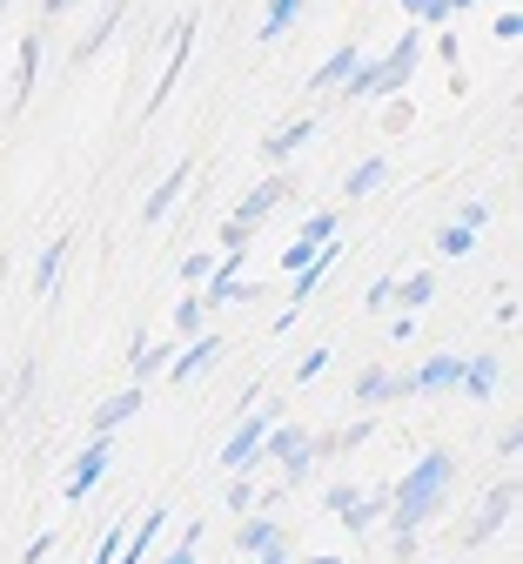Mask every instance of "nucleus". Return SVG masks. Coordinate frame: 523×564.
Masks as SVG:
<instances>
[{
    "label": "nucleus",
    "instance_id": "f257e3e1",
    "mask_svg": "<svg viewBox=\"0 0 523 564\" xmlns=\"http://www.w3.org/2000/svg\"><path fill=\"white\" fill-rule=\"evenodd\" d=\"M450 484H457V451H423V457L410 464V477H403V484H390L383 531L396 538V557H410V551H416V531L443 511Z\"/></svg>",
    "mask_w": 523,
    "mask_h": 564
},
{
    "label": "nucleus",
    "instance_id": "f03ea898",
    "mask_svg": "<svg viewBox=\"0 0 523 564\" xmlns=\"http://www.w3.org/2000/svg\"><path fill=\"white\" fill-rule=\"evenodd\" d=\"M423 67V28H403L383 61H369V95H403Z\"/></svg>",
    "mask_w": 523,
    "mask_h": 564
},
{
    "label": "nucleus",
    "instance_id": "7ed1b4c3",
    "mask_svg": "<svg viewBox=\"0 0 523 564\" xmlns=\"http://www.w3.org/2000/svg\"><path fill=\"white\" fill-rule=\"evenodd\" d=\"M108 464H115V437H88V444H81V457L67 464L61 498H67V505H88L95 490H101V477H108Z\"/></svg>",
    "mask_w": 523,
    "mask_h": 564
},
{
    "label": "nucleus",
    "instance_id": "20e7f679",
    "mask_svg": "<svg viewBox=\"0 0 523 564\" xmlns=\"http://www.w3.org/2000/svg\"><path fill=\"white\" fill-rule=\"evenodd\" d=\"M510 505H516V484L503 477V484L490 490V498H483V505L470 511V524L457 531V544H464V551H483V544H490V538H497V531L510 524Z\"/></svg>",
    "mask_w": 523,
    "mask_h": 564
},
{
    "label": "nucleus",
    "instance_id": "39448f33",
    "mask_svg": "<svg viewBox=\"0 0 523 564\" xmlns=\"http://www.w3.org/2000/svg\"><path fill=\"white\" fill-rule=\"evenodd\" d=\"M215 357H221V336H208V329H201V336H188L182 357H168V370H162V377H168V383H195Z\"/></svg>",
    "mask_w": 523,
    "mask_h": 564
},
{
    "label": "nucleus",
    "instance_id": "423d86ee",
    "mask_svg": "<svg viewBox=\"0 0 523 564\" xmlns=\"http://www.w3.org/2000/svg\"><path fill=\"white\" fill-rule=\"evenodd\" d=\"M269 423L275 416H242L236 431H229V444H221V470H242L255 451H262V437H269Z\"/></svg>",
    "mask_w": 523,
    "mask_h": 564
},
{
    "label": "nucleus",
    "instance_id": "0eeeda50",
    "mask_svg": "<svg viewBox=\"0 0 523 564\" xmlns=\"http://www.w3.org/2000/svg\"><path fill=\"white\" fill-rule=\"evenodd\" d=\"M457 377H464V357H450V349H436V357L410 377V397H443V390H457Z\"/></svg>",
    "mask_w": 523,
    "mask_h": 564
},
{
    "label": "nucleus",
    "instance_id": "6e6552de",
    "mask_svg": "<svg viewBox=\"0 0 523 564\" xmlns=\"http://www.w3.org/2000/svg\"><path fill=\"white\" fill-rule=\"evenodd\" d=\"M188 41H195V14H182V21H175V47H168V67H162V82H155V101H148V115H155V108L175 95L182 67H188Z\"/></svg>",
    "mask_w": 523,
    "mask_h": 564
},
{
    "label": "nucleus",
    "instance_id": "1a4fd4ad",
    "mask_svg": "<svg viewBox=\"0 0 523 564\" xmlns=\"http://www.w3.org/2000/svg\"><path fill=\"white\" fill-rule=\"evenodd\" d=\"M188 175H195V162H175V169H168V182H155V195H148V202H141V223H148V229H155V223H168V208L182 202V188H188Z\"/></svg>",
    "mask_w": 523,
    "mask_h": 564
},
{
    "label": "nucleus",
    "instance_id": "9d476101",
    "mask_svg": "<svg viewBox=\"0 0 523 564\" xmlns=\"http://www.w3.org/2000/svg\"><path fill=\"white\" fill-rule=\"evenodd\" d=\"M162 531H168V511L155 505V511H148V518L121 538V564H148V557H155V544H162Z\"/></svg>",
    "mask_w": 523,
    "mask_h": 564
},
{
    "label": "nucleus",
    "instance_id": "9b49d317",
    "mask_svg": "<svg viewBox=\"0 0 523 564\" xmlns=\"http://www.w3.org/2000/svg\"><path fill=\"white\" fill-rule=\"evenodd\" d=\"M282 202H288V182H282V175H275V182H255V188L242 195V208H236V223H249V229H255V223H269V216H275Z\"/></svg>",
    "mask_w": 523,
    "mask_h": 564
},
{
    "label": "nucleus",
    "instance_id": "f8f14e48",
    "mask_svg": "<svg viewBox=\"0 0 523 564\" xmlns=\"http://www.w3.org/2000/svg\"><path fill=\"white\" fill-rule=\"evenodd\" d=\"M457 390H464V397H477V403H490V397L503 390V364H497V357H464Z\"/></svg>",
    "mask_w": 523,
    "mask_h": 564
},
{
    "label": "nucleus",
    "instance_id": "ddd939ff",
    "mask_svg": "<svg viewBox=\"0 0 523 564\" xmlns=\"http://www.w3.org/2000/svg\"><path fill=\"white\" fill-rule=\"evenodd\" d=\"M134 410H141V383H128L121 397H108V403L88 416V437H115V431H121V423H128Z\"/></svg>",
    "mask_w": 523,
    "mask_h": 564
},
{
    "label": "nucleus",
    "instance_id": "4468645a",
    "mask_svg": "<svg viewBox=\"0 0 523 564\" xmlns=\"http://www.w3.org/2000/svg\"><path fill=\"white\" fill-rule=\"evenodd\" d=\"M41 47H47L41 34H28V41L14 47V101H8V108H21V101L34 95V82H41Z\"/></svg>",
    "mask_w": 523,
    "mask_h": 564
},
{
    "label": "nucleus",
    "instance_id": "2eb2a0df",
    "mask_svg": "<svg viewBox=\"0 0 523 564\" xmlns=\"http://www.w3.org/2000/svg\"><path fill=\"white\" fill-rule=\"evenodd\" d=\"M383 505H390V490H377V498H362V490H356V498L336 511L342 518V531H356V538H369V531H377L383 524Z\"/></svg>",
    "mask_w": 523,
    "mask_h": 564
},
{
    "label": "nucleus",
    "instance_id": "dca6fc26",
    "mask_svg": "<svg viewBox=\"0 0 523 564\" xmlns=\"http://www.w3.org/2000/svg\"><path fill=\"white\" fill-rule=\"evenodd\" d=\"M396 397H410V377H390V370H362L356 377V403L369 410V403H396Z\"/></svg>",
    "mask_w": 523,
    "mask_h": 564
},
{
    "label": "nucleus",
    "instance_id": "f3484780",
    "mask_svg": "<svg viewBox=\"0 0 523 564\" xmlns=\"http://www.w3.org/2000/svg\"><path fill=\"white\" fill-rule=\"evenodd\" d=\"M309 141H316V115H303V121H288L282 134H269V141H262V155H269V162H288L295 149H309Z\"/></svg>",
    "mask_w": 523,
    "mask_h": 564
},
{
    "label": "nucleus",
    "instance_id": "a211bd4d",
    "mask_svg": "<svg viewBox=\"0 0 523 564\" xmlns=\"http://www.w3.org/2000/svg\"><path fill=\"white\" fill-rule=\"evenodd\" d=\"M121 14H128V0H108V8H101V21H95V28L81 34V47H74V61H95V54L108 47V34L121 28Z\"/></svg>",
    "mask_w": 523,
    "mask_h": 564
},
{
    "label": "nucleus",
    "instance_id": "6ab92c4d",
    "mask_svg": "<svg viewBox=\"0 0 523 564\" xmlns=\"http://www.w3.org/2000/svg\"><path fill=\"white\" fill-rule=\"evenodd\" d=\"M303 8H309V0H269V8H262V28H255V34L275 47V41L295 28V21H303Z\"/></svg>",
    "mask_w": 523,
    "mask_h": 564
},
{
    "label": "nucleus",
    "instance_id": "aec40b11",
    "mask_svg": "<svg viewBox=\"0 0 523 564\" xmlns=\"http://www.w3.org/2000/svg\"><path fill=\"white\" fill-rule=\"evenodd\" d=\"M429 296H436V275H429V269H416V275H403V282H396V296H390V303H396L403 316H416V310H429Z\"/></svg>",
    "mask_w": 523,
    "mask_h": 564
},
{
    "label": "nucleus",
    "instance_id": "412c9836",
    "mask_svg": "<svg viewBox=\"0 0 523 564\" xmlns=\"http://www.w3.org/2000/svg\"><path fill=\"white\" fill-rule=\"evenodd\" d=\"M362 61V47H329V61L316 67V75H309V88L316 95H329V88H342V75H349V67Z\"/></svg>",
    "mask_w": 523,
    "mask_h": 564
},
{
    "label": "nucleus",
    "instance_id": "4be33fe9",
    "mask_svg": "<svg viewBox=\"0 0 523 564\" xmlns=\"http://www.w3.org/2000/svg\"><path fill=\"white\" fill-rule=\"evenodd\" d=\"M383 182H390V162H383V155H369L362 169H349V182H342V195H349V202H362V195H377Z\"/></svg>",
    "mask_w": 523,
    "mask_h": 564
},
{
    "label": "nucleus",
    "instance_id": "5701e85b",
    "mask_svg": "<svg viewBox=\"0 0 523 564\" xmlns=\"http://www.w3.org/2000/svg\"><path fill=\"white\" fill-rule=\"evenodd\" d=\"M275 538H282V531H275V511H255V518H249V524L236 531V544H242L249 557H255V551H269Z\"/></svg>",
    "mask_w": 523,
    "mask_h": 564
},
{
    "label": "nucleus",
    "instance_id": "b1692460",
    "mask_svg": "<svg viewBox=\"0 0 523 564\" xmlns=\"http://www.w3.org/2000/svg\"><path fill=\"white\" fill-rule=\"evenodd\" d=\"M128 364H134V383H148V377H162V370H168V349H162V343H148V336H134V357H128Z\"/></svg>",
    "mask_w": 523,
    "mask_h": 564
},
{
    "label": "nucleus",
    "instance_id": "393cba45",
    "mask_svg": "<svg viewBox=\"0 0 523 564\" xmlns=\"http://www.w3.org/2000/svg\"><path fill=\"white\" fill-rule=\"evenodd\" d=\"M61 262H67V242H47V249L34 256V275H28V282H34V296H47V290H54V275H61Z\"/></svg>",
    "mask_w": 523,
    "mask_h": 564
},
{
    "label": "nucleus",
    "instance_id": "a878e982",
    "mask_svg": "<svg viewBox=\"0 0 523 564\" xmlns=\"http://www.w3.org/2000/svg\"><path fill=\"white\" fill-rule=\"evenodd\" d=\"M470 249H477V229H464V223H450V229L436 236V256H450V262H457V256H470Z\"/></svg>",
    "mask_w": 523,
    "mask_h": 564
},
{
    "label": "nucleus",
    "instance_id": "bb28decb",
    "mask_svg": "<svg viewBox=\"0 0 523 564\" xmlns=\"http://www.w3.org/2000/svg\"><path fill=\"white\" fill-rule=\"evenodd\" d=\"M168 323H175V336H201V323H208V310H201V296H182V310H175Z\"/></svg>",
    "mask_w": 523,
    "mask_h": 564
},
{
    "label": "nucleus",
    "instance_id": "cd10ccee",
    "mask_svg": "<svg viewBox=\"0 0 523 564\" xmlns=\"http://www.w3.org/2000/svg\"><path fill=\"white\" fill-rule=\"evenodd\" d=\"M416 14V28H450V0H403Z\"/></svg>",
    "mask_w": 523,
    "mask_h": 564
},
{
    "label": "nucleus",
    "instance_id": "c85d7f7f",
    "mask_svg": "<svg viewBox=\"0 0 523 564\" xmlns=\"http://www.w3.org/2000/svg\"><path fill=\"white\" fill-rule=\"evenodd\" d=\"M323 370H329V343H323V349H309V357H303V364H295V383H316Z\"/></svg>",
    "mask_w": 523,
    "mask_h": 564
},
{
    "label": "nucleus",
    "instance_id": "c756f323",
    "mask_svg": "<svg viewBox=\"0 0 523 564\" xmlns=\"http://www.w3.org/2000/svg\"><path fill=\"white\" fill-rule=\"evenodd\" d=\"M309 256H316V242H303V236H295V242L282 249V262H275V269H288V275H295V269H309Z\"/></svg>",
    "mask_w": 523,
    "mask_h": 564
},
{
    "label": "nucleus",
    "instance_id": "7c9ffc66",
    "mask_svg": "<svg viewBox=\"0 0 523 564\" xmlns=\"http://www.w3.org/2000/svg\"><path fill=\"white\" fill-rule=\"evenodd\" d=\"M249 236H255V229H249V223H236V216L221 223V249H229V256H242V249H249Z\"/></svg>",
    "mask_w": 523,
    "mask_h": 564
},
{
    "label": "nucleus",
    "instance_id": "2f4dec72",
    "mask_svg": "<svg viewBox=\"0 0 523 564\" xmlns=\"http://www.w3.org/2000/svg\"><path fill=\"white\" fill-rule=\"evenodd\" d=\"M229 511H255V484H249V470H236V484H229Z\"/></svg>",
    "mask_w": 523,
    "mask_h": 564
},
{
    "label": "nucleus",
    "instance_id": "473e14b6",
    "mask_svg": "<svg viewBox=\"0 0 523 564\" xmlns=\"http://www.w3.org/2000/svg\"><path fill=\"white\" fill-rule=\"evenodd\" d=\"M329 236H336V208H323V216L303 223V242H329Z\"/></svg>",
    "mask_w": 523,
    "mask_h": 564
},
{
    "label": "nucleus",
    "instance_id": "72a5a7b5",
    "mask_svg": "<svg viewBox=\"0 0 523 564\" xmlns=\"http://www.w3.org/2000/svg\"><path fill=\"white\" fill-rule=\"evenodd\" d=\"M457 223L483 236V229H490V202H464V208H457Z\"/></svg>",
    "mask_w": 523,
    "mask_h": 564
},
{
    "label": "nucleus",
    "instance_id": "f704fd0d",
    "mask_svg": "<svg viewBox=\"0 0 523 564\" xmlns=\"http://www.w3.org/2000/svg\"><path fill=\"white\" fill-rule=\"evenodd\" d=\"M390 296H396V282H390V275H377V282L362 290V303H369V310H390Z\"/></svg>",
    "mask_w": 523,
    "mask_h": 564
},
{
    "label": "nucleus",
    "instance_id": "c9c22d12",
    "mask_svg": "<svg viewBox=\"0 0 523 564\" xmlns=\"http://www.w3.org/2000/svg\"><path fill=\"white\" fill-rule=\"evenodd\" d=\"M497 41H523V14H516V8L497 14Z\"/></svg>",
    "mask_w": 523,
    "mask_h": 564
},
{
    "label": "nucleus",
    "instance_id": "e433bc0d",
    "mask_svg": "<svg viewBox=\"0 0 523 564\" xmlns=\"http://www.w3.org/2000/svg\"><path fill=\"white\" fill-rule=\"evenodd\" d=\"M195 544H201V531H182V544H175L162 564H195Z\"/></svg>",
    "mask_w": 523,
    "mask_h": 564
},
{
    "label": "nucleus",
    "instance_id": "4c0bfd02",
    "mask_svg": "<svg viewBox=\"0 0 523 564\" xmlns=\"http://www.w3.org/2000/svg\"><path fill=\"white\" fill-rule=\"evenodd\" d=\"M115 557H121V524H115V531L95 544V564H115Z\"/></svg>",
    "mask_w": 523,
    "mask_h": 564
},
{
    "label": "nucleus",
    "instance_id": "58836bf2",
    "mask_svg": "<svg viewBox=\"0 0 523 564\" xmlns=\"http://www.w3.org/2000/svg\"><path fill=\"white\" fill-rule=\"evenodd\" d=\"M47 551H54V531H41V538L28 544V557H21V564H47Z\"/></svg>",
    "mask_w": 523,
    "mask_h": 564
},
{
    "label": "nucleus",
    "instance_id": "ea45409f",
    "mask_svg": "<svg viewBox=\"0 0 523 564\" xmlns=\"http://www.w3.org/2000/svg\"><path fill=\"white\" fill-rule=\"evenodd\" d=\"M208 262H215V256H188V262H182V282H201V275H208Z\"/></svg>",
    "mask_w": 523,
    "mask_h": 564
},
{
    "label": "nucleus",
    "instance_id": "a19ab883",
    "mask_svg": "<svg viewBox=\"0 0 523 564\" xmlns=\"http://www.w3.org/2000/svg\"><path fill=\"white\" fill-rule=\"evenodd\" d=\"M67 8H81V0H41V21H61Z\"/></svg>",
    "mask_w": 523,
    "mask_h": 564
},
{
    "label": "nucleus",
    "instance_id": "79ce46f5",
    "mask_svg": "<svg viewBox=\"0 0 523 564\" xmlns=\"http://www.w3.org/2000/svg\"><path fill=\"white\" fill-rule=\"evenodd\" d=\"M303 564H349V557H303Z\"/></svg>",
    "mask_w": 523,
    "mask_h": 564
},
{
    "label": "nucleus",
    "instance_id": "37998d69",
    "mask_svg": "<svg viewBox=\"0 0 523 564\" xmlns=\"http://www.w3.org/2000/svg\"><path fill=\"white\" fill-rule=\"evenodd\" d=\"M457 8H477V0H450V14H457Z\"/></svg>",
    "mask_w": 523,
    "mask_h": 564
},
{
    "label": "nucleus",
    "instance_id": "c03bdc74",
    "mask_svg": "<svg viewBox=\"0 0 523 564\" xmlns=\"http://www.w3.org/2000/svg\"><path fill=\"white\" fill-rule=\"evenodd\" d=\"M8 8H14V0H0V14H8Z\"/></svg>",
    "mask_w": 523,
    "mask_h": 564
}]
</instances>
